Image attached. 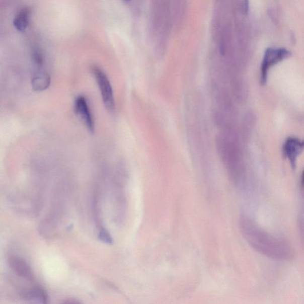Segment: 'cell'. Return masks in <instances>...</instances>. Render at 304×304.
I'll return each mask as SVG.
<instances>
[{
  "label": "cell",
  "instance_id": "1",
  "mask_svg": "<svg viewBox=\"0 0 304 304\" xmlns=\"http://www.w3.org/2000/svg\"><path fill=\"white\" fill-rule=\"evenodd\" d=\"M240 229L244 239L258 253L274 260L288 261L294 250L285 240L266 232L247 217H241Z\"/></svg>",
  "mask_w": 304,
  "mask_h": 304
},
{
  "label": "cell",
  "instance_id": "2",
  "mask_svg": "<svg viewBox=\"0 0 304 304\" xmlns=\"http://www.w3.org/2000/svg\"><path fill=\"white\" fill-rule=\"evenodd\" d=\"M217 147L230 179L235 184L242 181L245 173L239 140L232 131L218 137Z\"/></svg>",
  "mask_w": 304,
  "mask_h": 304
},
{
  "label": "cell",
  "instance_id": "3",
  "mask_svg": "<svg viewBox=\"0 0 304 304\" xmlns=\"http://www.w3.org/2000/svg\"><path fill=\"white\" fill-rule=\"evenodd\" d=\"M91 70L100 89L105 107L108 111L113 112L115 108V98L113 90L107 75L97 65L92 66Z\"/></svg>",
  "mask_w": 304,
  "mask_h": 304
},
{
  "label": "cell",
  "instance_id": "4",
  "mask_svg": "<svg viewBox=\"0 0 304 304\" xmlns=\"http://www.w3.org/2000/svg\"><path fill=\"white\" fill-rule=\"evenodd\" d=\"M290 52L285 48H269L266 51L260 68V83L265 85L270 68L290 57Z\"/></svg>",
  "mask_w": 304,
  "mask_h": 304
},
{
  "label": "cell",
  "instance_id": "5",
  "mask_svg": "<svg viewBox=\"0 0 304 304\" xmlns=\"http://www.w3.org/2000/svg\"><path fill=\"white\" fill-rule=\"evenodd\" d=\"M74 111L79 117L84 121L86 127L92 133L95 130L94 117L89 108L87 99L83 96H79L74 102Z\"/></svg>",
  "mask_w": 304,
  "mask_h": 304
},
{
  "label": "cell",
  "instance_id": "6",
  "mask_svg": "<svg viewBox=\"0 0 304 304\" xmlns=\"http://www.w3.org/2000/svg\"><path fill=\"white\" fill-rule=\"evenodd\" d=\"M303 149V141L294 137L287 138L283 146V154L293 168Z\"/></svg>",
  "mask_w": 304,
  "mask_h": 304
},
{
  "label": "cell",
  "instance_id": "7",
  "mask_svg": "<svg viewBox=\"0 0 304 304\" xmlns=\"http://www.w3.org/2000/svg\"><path fill=\"white\" fill-rule=\"evenodd\" d=\"M9 262L12 270L19 276L28 280H32L34 278L31 267L22 258L16 256L11 257Z\"/></svg>",
  "mask_w": 304,
  "mask_h": 304
},
{
  "label": "cell",
  "instance_id": "8",
  "mask_svg": "<svg viewBox=\"0 0 304 304\" xmlns=\"http://www.w3.org/2000/svg\"><path fill=\"white\" fill-rule=\"evenodd\" d=\"M31 16V9L29 8H23L18 13L13 21L15 28L19 32H24L29 25Z\"/></svg>",
  "mask_w": 304,
  "mask_h": 304
},
{
  "label": "cell",
  "instance_id": "9",
  "mask_svg": "<svg viewBox=\"0 0 304 304\" xmlns=\"http://www.w3.org/2000/svg\"><path fill=\"white\" fill-rule=\"evenodd\" d=\"M51 84L50 76L47 72H39L33 78L32 85L34 90L37 92H41L48 89Z\"/></svg>",
  "mask_w": 304,
  "mask_h": 304
},
{
  "label": "cell",
  "instance_id": "10",
  "mask_svg": "<svg viewBox=\"0 0 304 304\" xmlns=\"http://www.w3.org/2000/svg\"><path fill=\"white\" fill-rule=\"evenodd\" d=\"M31 298L36 300H39L42 303H47V296L44 290L41 287H36L32 290L30 293Z\"/></svg>",
  "mask_w": 304,
  "mask_h": 304
},
{
  "label": "cell",
  "instance_id": "11",
  "mask_svg": "<svg viewBox=\"0 0 304 304\" xmlns=\"http://www.w3.org/2000/svg\"><path fill=\"white\" fill-rule=\"evenodd\" d=\"M33 59H34L35 64L38 67H42L43 62H44V58H43L42 53L40 51L37 50V49L35 50L33 53Z\"/></svg>",
  "mask_w": 304,
  "mask_h": 304
},
{
  "label": "cell",
  "instance_id": "12",
  "mask_svg": "<svg viewBox=\"0 0 304 304\" xmlns=\"http://www.w3.org/2000/svg\"><path fill=\"white\" fill-rule=\"evenodd\" d=\"M100 239L102 241L107 243H111L112 241L110 236L108 235L106 231H101Z\"/></svg>",
  "mask_w": 304,
  "mask_h": 304
},
{
  "label": "cell",
  "instance_id": "13",
  "mask_svg": "<svg viewBox=\"0 0 304 304\" xmlns=\"http://www.w3.org/2000/svg\"><path fill=\"white\" fill-rule=\"evenodd\" d=\"M244 9L246 15L248 14L249 11V0H244Z\"/></svg>",
  "mask_w": 304,
  "mask_h": 304
},
{
  "label": "cell",
  "instance_id": "14",
  "mask_svg": "<svg viewBox=\"0 0 304 304\" xmlns=\"http://www.w3.org/2000/svg\"><path fill=\"white\" fill-rule=\"evenodd\" d=\"M124 1L125 3H128V2H130L131 1V0H124Z\"/></svg>",
  "mask_w": 304,
  "mask_h": 304
}]
</instances>
